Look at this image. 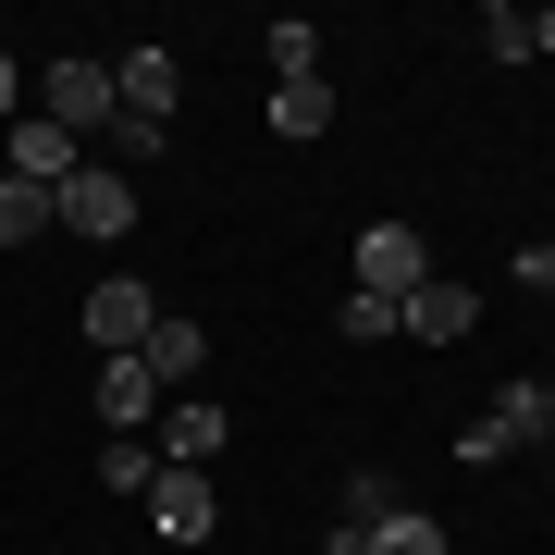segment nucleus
<instances>
[{
	"label": "nucleus",
	"instance_id": "1",
	"mask_svg": "<svg viewBox=\"0 0 555 555\" xmlns=\"http://www.w3.org/2000/svg\"><path fill=\"white\" fill-rule=\"evenodd\" d=\"M555 433V371H531V383H506L494 408L469 420V433H456V456H469V469H494V456H518V444H543Z\"/></svg>",
	"mask_w": 555,
	"mask_h": 555
},
{
	"label": "nucleus",
	"instance_id": "2",
	"mask_svg": "<svg viewBox=\"0 0 555 555\" xmlns=\"http://www.w3.org/2000/svg\"><path fill=\"white\" fill-rule=\"evenodd\" d=\"M50 222H62V235H100V247H112V235H137V185H124V173H112V160H100V149H87V160H75V173H62V185H50Z\"/></svg>",
	"mask_w": 555,
	"mask_h": 555
},
{
	"label": "nucleus",
	"instance_id": "3",
	"mask_svg": "<svg viewBox=\"0 0 555 555\" xmlns=\"http://www.w3.org/2000/svg\"><path fill=\"white\" fill-rule=\"evenodd\" d=\"M38 112L62 124V137H112V112H124V100H112V62H100V50H62L50 75H38Z\"/></svg>",
	"mask_w": 555,
	"mask_h": 555
},
{
	"label": "nucleus",
	"instance_id": "4",
	"mask_svg": "<svg viewBox=\"0 0 555 555\" xmlns=\"http://www.w3.org/2000/svg\"><path fill=\"white\" fill-rule=\"evenodd\" d=\"M420 284H433V235H408V222H371V235H358V297L408 309Z\"/></svg>",
	"mask_w": 555,
	"mask_h": 555
},
{
	"label": "nucleus",
	"instance_id": "5",
	"mask_svg": "<svg viewBox=\"0 0 555 555\" xmlns=\"http://www.w3.org/2000/svg\"><path fill=\"white\" fill-rule=\"evenodd\" d=\"M149 334H160V297H149L137 272H100V284H87V346H100V358H137Z\"/></svg>",
	"mask_w": 555,
	"mask_h": 555
},
{
	"label": "nucleus",
	"instance_id": "6",
	"mask_svg": "<svg viewBox=\"0 0 555 555\" xmlns=\"http://www.w3.org/2000/svg\"><path fill=\"white\" fill-rule=\"evenodd\" d=\"M0 160H13V185H38V198H50V185L87 160V137H62L50 112H13V124H0Z\"/></svg>",
	"mask_w": 555,
	"mask_h": 555
},
{
	"label": "nucleus",
	"instance_id": "7",
	"mask_svg": "<svg viewBox=\"0 0 555 555\" xmlns=\"http://www.w3.org/2000/svg\"><path fill=\"white\" fill-rule=\"evenodd\" d=\"M149 531H160V543H210V531H222L210 469H160V481H149Z\"/></svg>",
	"mask_w": 555,
	"mask_h": 555
},
{
	"label": "nucleus",
	"instance_id": "8",
	"mask_svg": "<svg viewBox=\"0 0 555 555\" xmlns=\"http://www.w3.org/2000/svg\"><path fill=\"white\" fill-rule=\"evenodd\" d=\"M149 444H160V469H210V456L235 444V420H222L210 396H173V408H160V433H149Z\"/></svg>",
	"mask_w": 555,
	"mask_h": 555
},
{
	"label": "nucleus",
	"instance_id": "9",
	"mask_svg": "<svg viewBox=\"0 0 555 555\" xmlns=\"http://www.w3.org/2000/svg\"><path fill=\"white\" fill-rule=\"evenodd\" d=\"M160 383H149V358H100V433H160Z\"/></svg>",
	"mask_w": 555,
	"mask_h": 555
},
{
	"label": "nucleus",
	"instance_id": "10",
	"mask_svg": "<svg viewBox=\"0 0 555 555\" xmlns=\"http://www.w3.org/2000/svg\"><path fill=\"white\" fill-rule=\"evenodd\" d=\"M469 321H481V297H469V284H444V272H433V284H420V297L396 309V334H408V346H456Z\"/></svg>",
	"mask_w": 555,
	"mask_h": 555
},
{
	"label": "nucleus",
	"instance_id": "11",
	"mask_svg": "<svg viewBox=\"0 0 555 555\" xmlns=\"http://www.w3.org/2000/svg\"><path fill=\"white\" fill-rule=\"evenodd\" d=\"M137 358H149V383H160V396H198V371H210V334H198V321H173V309H160V334H149Z\"/></svg>",
	"mask_w": 555,
	"mask_h": 555
},
{
	"label": "nucleus",
	"instance_id": "12",
	"mask_svg": "<svg viewBox=\"0 0 555 555\" xmlns=\"http://www.w3.org/2000/svg\"><path fill=\"white\" fill-rule=\"evenodd\" d=\"M272 137H284V149H321V137H334V75L272 87Z\"/></svg>",
	"mask_w": 555,
	"mask_h": 555
},
{
	"label": "nucleus",
	"instance_id": "13",
	"mask_svg": "<svg viewBox=\"0 0 555 555\" xmlns=\"http://www.w3.org/2000/svg\"><path fill=\"white\" fill-rule=\"evenodd\" d=\"M149 481H160V444L149 433H100V494H137L149 506Z\"/></svg>",
	"mask_w": 555,
	"mask_h": 555
},
{
	"label": "nucleus",
	"instance_id": "14",
	"mask_svg": "<svg viewBox=\"0 0 555 555\" xmlns=\"http://www.w3.org/2000/svg\"><path fill=\"white\" fill-rule=\"evenodd\" d=\"M383 518H396V481H383V469H358V481H346V506H334V531L371 555V531H383Z\"/></svg>",
	"mask_w": 555,
	"mask_h": 555
},
{
	"label": "nucleus",
	"instance_id": "15",
	"mask_svg": "<svg viewBox=\"0 0 555 555\" xmlns=\"http://www.w3.org/2000/svg\"><path fill=\"white\" fill-rule=\"evenodd\" d=\"M50 235V198H38V185H13V173H0V247H38Z\"/></svg>",
	"mask_w": 555,
	"mask_h": 555
},
{
	"label": "nucleus",
	"instance_id": "16",
	"mask_svg": "<svg viewBox=\"0 0 555 555\" xmlns=\"http://www.w3.org/2000/svg\"><path fill=\"white\" fill-rule=\"evenodd\" d=\"M297 75H321V25L284 13V25H272V87H297Z\"/></svg>",
	"mask_w": 555,
	"mask_h": 555
},
{
	"label": "nucleus",
	"instance_id": "17",
	"mask_svg": "<svg viewBox=\"0 0 555 555\" xmlns=\"http://www.w3.org/2000/svg\"><path fill=\"white\" fill-rule=\"evenodd\" d=\"M334 334H346V346H383V334H396V309H383V297H358V284H346V309H334Z\"/></svg>",
	"mask_w": 555,
	"mask_h": 555
},
{
	"label": "nucleus",
	"instance_id": "18",
	"mask_svg": "<svg viewBox=\"0 0 555 555\" xmlns=\"http://www.w3.org/2000/svg\"><path fill=\"white\" fill-rule=\"evenodd\" d=\"M371 555H444V531H433V518H408V506H396V518L371 531Z\"/></svg>",
	"mask_w": 555,
	"mask_h": 555
},
{
	"label": "nucleus",
	"instance_id": "19",
	"mask_svg": "<svg viewBox=\"0 0 555 555\" xmlns=\"http://www.w3.org/2000/svg\"><path fill=\"white\" fill-rule=\"evenodd\" d=\"M481 50H494V62H531V13H506V0H494V13H481Z\"/></svg>",
	"mask_w": 555,
	"mask_h": 555
},
{
	"label": "nucleus",
	"instance_id": "20",
	"mask_svg": "<svg viewBox=\"0 0 555 555\" xmlns=\"http://www.w3.org/2000/svg\"><path fill=\"white\" fill-rule=\"evenodd\" d=\"M518 284H531V297L555 309V247H518Z\"/></svg>",
	"mask_w": 555,
	"mask_h": 555
},
{
	"label": "nucleus",
	"instance_id": "21",
	"mask_svg": "<svg viewBox=\"0 0 555 555\" xmlns=\"http://www.w3.org/2000/svg\"><path fill=\"white\" fill-rule=\"evenodd\" d=\"M13 112H25V62L0 50V124H13Z\"/></svg>",
	"mask_w": 555,
	"mask_h": 555
},
{
	"label": "nucleus",
	"instance_id": "22",
	"mask_svg": "<svg viewBox=\"0 0 555 555\" xmlns=\"http://www.w3.org/2000/svg\"><path fill=\"white\" fill-rule=\"evenodd\" d=\"M531 50H555V13H531Z\"/></svg>",
	"mask_w": 555,
	"mask_h": 555
}]
</instances>
